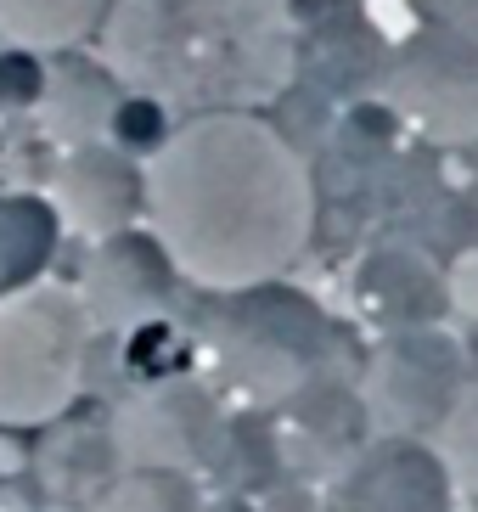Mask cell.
Returning <instances> with one entry per match:
<instances>
[{
    "label": "cell",
    "mask_w": 478,
    "mask_h": 512,
    "mask_svg": "<svg viewBox=\"0 0 478 512\" xmlns=\"http://www.w3.org/2000/svg\"><path fill=\"white\" fill-rule=\"evenodd\" d=\"M147 220L186 282L209 293L282 282L315 231V169L248 107L197 113L152 152Z\"/></svg>",
    "instance_id": "6da1fadb"
},
{
    "label": "cell",
    "mask_w": 478,
    "mask_h": 512,
    "mask_svg": "<svg viewBox=\"0 0 478 512\" xmlns=\"http://www.w3.org/2000/svg\"><path fill=\"white\" fill-rule=\"evenodd\" d=\"M102 46L119 74L203 113L259 102L299 68L293 0H107Z\"/></svg>",
    "instance_id": "7a4b0ae2"
},
{
    "label": "cell",
    "mask_w": 478,
    "mask_h": 512,
    "mask_svg": "<svg viewBox=\"0 0 478 512\" xmlns=\"http://www.w3.org/2000/svg\"><path fill=\"white\" fill-rule=\"evenodd\" d=\"M220 372L259 406L287 411L327 377H344L338 321L293 282H259L220 293L203 321Z\"/></svg>",
    "instance_id": "3957f363"
},
{
    "label": "cell",
    "mask_w": 478,
    "mask_h": 512,
    "mask_svg": "<svg viewBox=\"0 0 478 512\" xmlns=\"http://www.w3.org/2000/svg\"><path fill=\"white\" fill-rule=\"evenodd\" d=\"M90 327L79 287L34 282L0 299V428H45L85 394Z\"/></svg>",
    "instance_id": "277c9868"
},
{
    "label": "cell",
    "mask_w": 478,
    "mask_h": 512,
    "mask_svg": "<svg viewBox=\"0 0 478 512\" xmlns=\"http://www.w3.org/2000/svg\"><path fill=\"white\" fill-rule=\"evenodd\" d=\"M467 389V355L439 327L383 332L360 377V406L383 434L434 439Z\"/></svg>",
    "instance_id": "5b68a950"
},
{
    "label": "cell",
    "mask_w": 478,
    "mask_h": 512,
    "mask_svg": "<svg viewBox=\"0 0 478 512\" xmlns=\"http://www.w3.org/2000/svg\"><path fill=\"white\" fill-rule=\"evenodd\" d=\"M383 96L400 119L422 124L434 141H478V34L417 29L389 51Z\"/></svg>",
    "instance_id": "8992f818"
},
{
    "label": "cell",
    "mask_w": 478,
    "mask_h": 512,
    "mask_svg": "<svg viewBox=\"0 0 478 512\" xmlns=\"http://www.w3.org/2000/svg\"><path fill=\"white\" fill-rule=\"evenodd\" d=\"M225 417L192 377H164L135 389L113 417V456L152 473H197L220 456Z\"/></svg>",
    "instance_id": "52a82bcc"
},
{
    "label": "cell",
    "mask_w": 478,
    "mask_h": 512,
    "mask_svg": "<svg viewBox=\"0 0 478 512\" xmlns=\"http://www.w3.org/2000/svg\"><path fill=\"white\" fill-rule=\"evenodd\" d=\"M327 512H456V479L428 439H366L332 484Z\"/></svg>",
    "instance_id": "ba28073f"
},
{
    "label": "cell",
    "mask_w": 478,
    "mask_h": 512,
    "mask_svg": "<svg viewBox=\"0 0 478 512\" xmlns=\"http://www.w3.org/2000/svg\"><path fill=\"white\" fill-rule=\"evenodd\" d=\"M175 276L180 271L169 265L158 237L130 226V231H119V237L96 242L79 299H85L96 327L135 332V327H147V321H164L169 299H175Z\"/></svg>",
    "instance_id": "9c48e42d"
},
{
    "label": "cell",
    "mask_w": 478,
    "mask_h": 512,
    "mask_svg": "<svg viewBox=\"0 0 478 512\" xmlns=\"http://www.w3.org/2000/svg\"><path fill=\"white\" fill-rule=\"evenodd\" d=\"M57 220L85 231V237H119L130 231L135 214H147V175L135 169V158H124L119 147H74V158L57 175Z\"/></svg>",
    "instance_id": "30bf717a"
},
{
    "label": "cell",
    "mask_w": 478,
    "mask_h": 512,
    "mask_svg": "<svg viewBox=\"0 0 478 512\" xmlns=\"http://www.w3.org/2000/svg\"><path fill=\"white\" fill-rule=\"evenodd\" d=\"M355 293L360 304L377 316L383 332H405V327H434L450 310V282L434 259L411 248V242H383L360 259L355 271Z\"/></svg>",
    "instance_id": "8fae6325"
},
{
    "label": "cell",
    "mask_w": 478,
    "mask_h": 512,
    "mask_svg": "<svg viewBox=\"0 0 478 512\" xmlns=\"http://www.w3.org/2000/svg\"><path fill=\"white\" fill-rule=\"evenodd\" d=\"M389 40L377 34L372 17L360 12H332L310 29V79L315 91H332L344 102H372L389 74Z\"/></svg>",
    "instance_id": "7c38bea8"
},
{
    "label": "cell",
    "mask_w": 478,
    "mask_h": 512,
    "mask_svg": "<svg viewBox=\"0 0 478 512\" xmlns=\"http://www.w3.org/2000/svg\"><path fill=\"white\" fill-rule=\"evenodd\" d=\"M57 242H62V220L45 197L29 192L0 197V299L40 282L45 265L57 259Z\"/></svg>",
    "instance_id": "4fadbf2b"
},
{
    "label": "cell",
    "mask_w": 478,
    "mask_h": 512,
    "mask_svg": "<svg viewBox=\"0 0 478 512\" xmlns=\"http://www.w3.org/2000/svg\"><path fill=\"white\" fill-rule=\"evenodd\" d=\"M107 0H0V40L12 51H68L102 29Z\"/></svg>",
    "instance_id": "5bb4252c"
},
{
    "label": "cell",
    "mask_w": 478,
    "mask_h": 512,
    "mask_svg": "<svg viewBox=\"0 0 478 512\" xmlns=\"http://www.w3.org/2000/svg\"><path fill=\"white\" fill-rule=\"evenodd\" d=\"M96 512H203L192 473H152V467H130L124 479H113L96 496Z\"/></svg>",
    "instance_id": "9a60e30c"
},
{
    "label": "cell",
    "mask_w": 478,
    "mask_h": 512,
    "mask_svg": "<svg viewBox=\"0 0 478 512\" xmlns=\"http://www.w3.org/2000/svg\"><path fill=\"white\" fill-rule=\"evenodd\" d=\"M107 136H113V147L124 158H152V152L175 136V124H169V107L158 96H119L113 102V119H107Z\"/></svg>",
    "instance_id": "2e32d148"
},
{
    "label": "cell",
    "mask_w": 478,
    "mask_h": 512,
    "mask_svg": "<svg viewBox=\"0 0 478 512\" xmlns=\"http://www.w3.org/2000/svg\"><path fill=\"white\" fill-rule=\"evenodd\" d=\"M434 439H439V462L450 467V479L478 490V383L462 389L456 411L445 417V428H439Z\"/></svg>",
    "instance_id": "e0dca14e"
},
{
    "label": "cell",
    "mask_w": 478,
    "mask_h": 512,
    "mask_svg": "<svg viewBox=\"0 0 478 512\" xmlns=\"http://www.w3.org/2000/svg\"><path fill=\"white\" fill-rule=\"evenodd\" d=\"M45 68L34 51H0V113H17V107L45 102Z\"/></svg>",
    "instance_id": "ac0fdd59"
},
{
    "label": "cell",
    "mask_w": 478,
    "mask_h": 512,
    "mask_svg": "<svg viewBox=\"0 0 478 512\" xmlns=\"http://www.w3.org/2000/svg\"><path fill=\"white\" fill-rule=\"evenodd\" d=\"M422 29H467L478 34V0H411Z\"/></svg>",
    "instance_id": "d6986e66"
},
{
    "label": "cell",
    "mask_w": 478,
    "mask_h": 512,
    "mask_svg": "<svg viewBox=\"0 0 478 512\" xmlns=\"http://www.w3.org/2000/svg\"><path fill=\"white\" fill-rule=\"evenodd\" d=\"M265 512H321V501L304 496V490H282V484H276L265 496Z\"/></svg>",
    "instance_id": "ffe728a7"
},
{
    "label": "cell",
    "mask_w": 478,
    "mask_h": 512,
    "mask_svg": "<svg viewBox=\"0 0 478 512\" xmlns=\"http://www.w3.org/2000/svg\"><path fill=\"white\" fill-rule=\"evenodd\" d=\"M473 181H478V141H473Z\"/></svg>",
    "instance_id": "44dd1931"
}]
</instances>
